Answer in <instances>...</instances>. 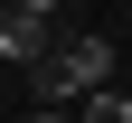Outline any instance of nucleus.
<instances>
[{
    "instance_id": "7ed1b4c3",
    "label": "nucleus",
    "mask_w": 132,
    "mask_h": 123,
    "mask_svg": "<svg viewBox=\"0 0 132 123\" xmlns=\"http://www.w3.org/2000/svg\"><path fill=\"white\" fill-rule=\"evenodd\" d=\"M76 114H85V123H132V104H123V95H113V85H104V95H85V104H76Z\"/></svg>"
},
{
    "instance_id": "f03ea898",
    "label": "nucleus",
    "mask_w": 132,
    "mask_h": 123,
    "mask_svg": "<svg viewBox=\"0 0 132 123\" xmlns=\"http://www.w3.org/2000/svg\"><path fill=\"white\" fill-rule=\"evenodd\" d=\"M66 66H76V85H85V95H104L123 57H113V38H104V28H76V38H66Z\"/></svg>"
},
{
    "instance_id": "f257e3e1",
    "label": "nucleus",
    "mask_w": 132,
    "mask_h": 123,
    "mask_svg": "<svg viewBox=\"0 0 132 123\" xmlns=\"http://www.w3.org/2000/svg\"><path fill=\"white\" fill-rule=\"evenodd\" d=\"M66 38H76V28H57V19H38V10H10V19H0V57L19 66V76H28V66H47V57H57Z\"/></svg>"
},
{
    "instance_id": "20e7f679",
    "label": "nucleus",
    "mask_w": 132,
    "mask_h": 123,
    "mask_svg": "<svg viewBox=\"0 0 132 123\" xmlns=\"http://www.w3.org/2000/svg\"><path fill=\"white\" fill-rule=\"evenodd\" d=\"M19 123H85L76 104H38V114H19Z\"/></svg>"
}]
</instances>
